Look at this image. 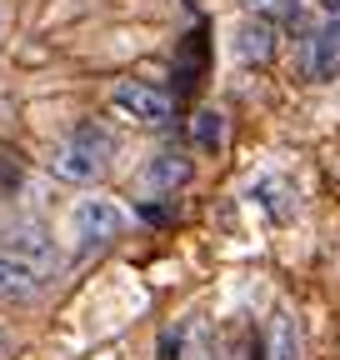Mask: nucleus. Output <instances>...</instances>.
I'll list each match as a JSON object with an SVG mask.
<instances>
[{
  "instance_id": "nucleus-7",
  "label": "nucleus",
  "mask_w": 340,
  "mask_h": 360,
  "mask_svg": "<svg viewBox=\"0 0 340 360\" xmlns=\"http://www.w3.org/2000/svg\"><path fill=\"white\" fill-rule=\"evenodd\" d=\"M185 180H190V160H185L181 150H160V155H150V160H145V170H140V186H145V191H155V195L181 191Z\"/></svg>"
},
{
  "instance_id": "nucleus-1",
  "label": "nucleus",
  "mask_w": 340,
  "mask_h": 360,
  "mask_svg": "<svg viewBox=\"0 0 340 360\" xmlns=\"http://www.w3.org/2000/svg\"><path fill=\"white\" fill-rule=\"evenodd\" d=\"M110 155H115L110 130H100V125H80V130H70L65 141L55 146L51 170H55L60 180H80V186H91V180H100V175L110 170Z\"/></svg>"
},
{
  "instance_id": "nucleus-2",
  "label": "nucleus",
  "mask_w": 340,
  "mask_h": 360,
  "mask_svg": "<svg viewBox=\"0 0 340 360\" xmlns=\"http://www.w3.org/2000/svg\"><path fill=\"white\" fill-rule=\"evenodd\" d=\"M110 101L140 125H170V115H176V101H170L160 85H145V80H120L110 90Z\"/></svg>"
},
{
  "instance_id": "nucleus-4",
  "label": "nucleus",
  "mask_w": 340,
  "mask_h": 360,
  "mask_svg": "<svg viewBox=\"0 0 340 360\" xmlns=\"http://www.w3.org/2000/svg\"><path fill=\"white\" fill-rule=\"evenodd\" d=\"M6 250L20 255L25 265H35L40 276H55L60 270V250H55L46 225H15V231H6Z\"/></svg>"
},
{
  "instance_id": "nucleus-6",
  "label": "nucleus",
  "mask_w": 340,
  "mask_h": 360,
  "mask_svg": "<svg viewBox=\"0 0 340 360\" xmlns=\"http://www.w3.org/2000/svg\"><path fill=\"white\" fill-rule=\"evenodd\" d=\"M40 290H46V276H40L35 265H25L20 255L0 250V300H15V305H25V300H35Z\"/></svg>"
},
{
  "instance_id": "nucleus-9",
  "label": "nucleus",
  "mask_w": 340,
  "mask_h": 360,
  "mask_svg": "<svg viewBox=\"0 0 340 360\" xmlns=\"http://www.w3.org/2000/svg\"><path fill=\"white\" fill-rule=\"evenodd\" d=\"M270 360H301V335H295L290 315H275L270 321Z\"/></svg>"
},
{
  "instance_id": "nucleus-5",
  "label": "nucleus",
  "mask_w": 340,
  "mask_h": 360,
  "mask_svg": "<svg viewBox=\"0 0 340 360\" xmlns=\"http://www.w3.org/2000/svg\"><path fill=\"white\" fill-rule=\"evenodd\" d=\"M275 45H280L275 20H266V15L240 20V30H235V56H240L245 65H270V60H275Z\"/></svg>"
},
{
  "instance_id": "nucleus-11",
  "label": "nucleus",
  "mask_w": 340,
  "mask_h": 360,
  "mask_svg": "<svg viewBox=\"0 0 340 360\" xmlns=\"http://www.w3.org/2000/svg\"><path fill=\"white\" fill-rule=\"evenodd\" d=\"M245 6H250V15H266V20H290L301 0H245Z\"/></svg>"
},
{
  "instance_id": "nucleus-12",
  "label": "nucleus",
  "mask_w": 340,
  "mask_h": 360,
  "mask_svg": "<svg viewBox=\"0 0 340 360\" xmlns=\"http://www.w3.org/2000/svg\"><path fill=\"white\" fill-rule=\"evenodd\" d=\"M6 350H11V330H6V326H0V355H6Z\"/></svg>"
},
{
  "instance_id": "nucleus-8",
  "label": "nucleus",
  "mask_w": 340,
  "mask_h": 360,
  "mask_svg": "<svg viewBox=\"0 0 340 360\" xmlns=\"http://www.w3.org/2000/svg\"><path fill=\"white\" fill-rule=\"evenodd\" d=\"M301 70H306L310 80H335V70H340V45H335L325 30L306 40V51H301Z\"/></svg>"
},
{
  "instance_id": "nucleus-3",
  "label": "nucleus",
  "mask_w": 340,
  "mask_h": 360,
  "mask_svg": "<svg viewBox=\"0 0 340 360\" xmlns=\"http://www.w3.org/2000/svg\"><path fill=\"white\" fill-rule=\"evenodd\" d=\"M70 225H75V240L91 250V245H105V240H115L125 231V210L115 200H80Z\"/></svg>"
},
{
  "instance_id": "nucleus-10",
  "label": "nucleus",
  "mask_w": 340,
  "mask_h": 360,
  "mask_svg": "<svg viewBox=\"0 0 340 360\" xmlns=\"http://www.w3.org/2000/svg\"><path fill=\"white\" fill-rule=\"evenodd\" d=\"M190 135H195L200 150H221V141H225V120H221L216 110H200V115L190 120Z\"/></svg>"
}]
</instances>
